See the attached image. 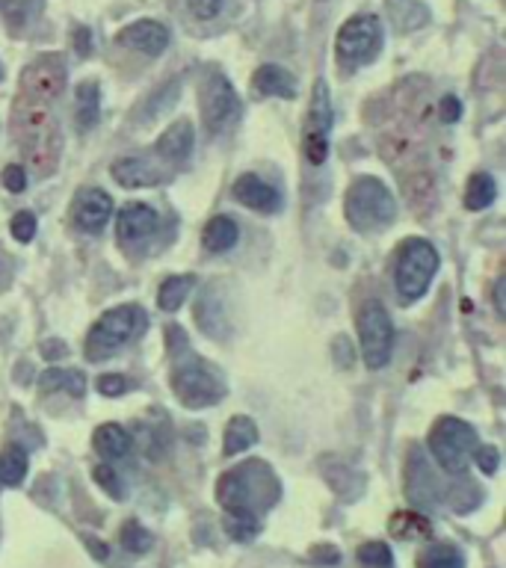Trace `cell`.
<instances>
[{"label": "cell", "mask_w": 506, "mask_h": 568, "mask_svg": "<svg viewBox=\"0 0 506 568\" xmlns=\"http://www.w3.org/2000/svg\"><path fill=\"white\" fill-rule=\"evenodd\" d=\"M15 133L27 163L48 175L59 160V122L53 119V98L18 92Z\"/></svg>", "instance_id": "obj_1"}, {"label": "cell", "mask_w": 506, "mask_h": 568, "mask_svg": "<svg viewBox=\"0 0 506 568\" xmlns=\"http://www.w3.org/2000/svg\"><path fill=\"white\" fill-rule=\"evenodd\" d=\"M222 509L234 518H257L264 509L279 501L281 485L264 462H246L234 470H228L217 485Z\"/></svg>", "instance_id": "obj_2"}, {"label": "cell", "mask_w": 506, "mask_h": 568, "mask_svg": "<svg viewBox=\"0 0 506 568\" xmlns=\"http://www.w3.org/2000/svg\"><path fill=\"white\" fill-rule=\"evenodd\" d=\"M146 323H148V317L139 305H122V308L107 311V314L92 326V332H89V341H86L89 361L110 359L115 350H122V346H128L130 341H137V337L146 332Z\"/></svg>", "instance_id": "obj_3"}, {"label": "cell", "mask_w": 506, "mask_h": 568, "mask_svg": "<svg viewBox=\"0 0 506 568\" xmlns=\"http://www.w3.org/2000/svg\"><path fill=\"white\" fill-rule=\"evenodd\" d=\"M397 201L379 178H359L346 193V219L355 231H373L394 219Z\"/></svg>", "instance_id": "obj_4"}, {"label": "cell", "mask_w": 506, "mask_h": 568, "mask_svg": "<svg viewBox=\"0 0 506 568\" xmlns=\"http://www.w3.org/2000/svg\"><path fill=\"white\" fill-rule=\"evenodd\" d=\"M430 450L435 462L447 470L450 477L465 474L470 456L477 450V432L459 417H439L430 432Z\"/></svg>", "instance_id": "obj_5"}, {"label": "cell", "mask_w": 506, "mask_h": 568, "mask_svg": "<svg viewBox=\"0 0 506 568\" xmlns=\"http://www.w3.org/2000/svg\"><path fill=\"white\" fill-rule=\"evenodd\" d=\"M435 270H439V252H435L432 243H426V240H408V243H403L394 272L399 299L403 302L421 299L430 290Z\"/></svg>", "instance_id": "obj_6"}, {"label": "cell", "mask_w": 506, "mask_h": 568, "mask_svg": "<svg viewBox=\"0 0 506 568\" xmlns=\"http://www.w3.org/2000/svg\"><path fill=\"white\" fill-rule=\"evenodd\" d=\"M355 323H359L364 364H368L370 370L385 367L388 359H391V346H394V326H391V317H388L385 305L376 299H368L359 308Z\"/></svg>", "instance_id": "obj_7"}, {"label": "cell", "mask_w": 506, "mask_h": 568, "mask_svg": "<svg viewBox=\"0 0 506 568\" xmlns=\"http://www.w3.org/2000/svg\"><path fill=\"white\" fill-rule=\"evenodd\" d=\"M172 390L186 408H204V406L219 403L222 394H225V385H222V379L208 367V364L190 359L175 367Z\"/></svg>", "instance_id": "obj_8"}, {"label": "cell", "mask_w": 506, "mask_h": 568, "mask_svg": "<svg viewBox=\"0 0 506 568\" xmlns=\"http://www.w3.org/2000/svg\"><path fill=\"white\" fill-rule=\"evenodd\" d=\"M328 133H332V98L326 80H317L311 92L305 128H302V148L311 166H323L328 157Z\"/></svg>", "instance_id": "obj_9"}, {"label": "cell", "mask_w": 506, "mask_h": 568, "mask_svg": "<svg viewBox=\"0 0 506 568\" xmlns=\"http://www.w3.org/2000/svg\"><path fill=\"white\" fill-rule=\"evenodd\" d=\"M337 59L346 66H361L376 57L382 44V24L376 15H355L350 18L341 30H337Z\"/></svg>", "instance_id": "obj_10"}, {"label": "cell", "mask_w": 506, "mask_h": 568, "mask_svg": "<svg viewBox=\"0 0 506 568\" xmlns=\"http://www.w3.org/2000/svg\"><path fill=\"white\" fill-rule=\"evenodd\" d=\"M240 101L234 95V89L222 75H208V80L202 83V119L208 133H222L231 122L237 119Z\"/></svg>", "instance_id": "obj_11"}, {"label": "cell", "mask_w": 506, "mask_h": 568, "mask_svg": "<svg viewBox=\"0 0 506 568\" xmlns=\"http://www.w3.org/2000/svg\"><path fill=\"white\" fill-rule=\"evenodd\" d=\"M439 479H435V470L426 459V453L421 447H412V456H408L406 465V494L408 501L421 509H430V506L439 503Z\"/></svg>", "instance_id": "obj_12"}, {"label": "cell", "mask_w": 506, "mask_h": 568, "mask_svg": "<svg viewBox=\"0 0 506 568\" xmlns=\"http://www.w3.org/2000/svg\"><path fill=\"white\" fill-rule=\"evenodd\" d=\"M71 213H75V222L89 234H98L107 222H110V213H113V199L107 195L104 190H95V186H89V190H80L75 195V204H71Z\"/></svg>", "instance_id": "obj_13"}, {"label": "cell", "mask_w": 506, "mask_h": 568, "mask_svg": "<svg viewBox=\"0 0 506 568\" xmlns=\"http://www.w3.org/2000/svg\"><path fill=\"white\" fill-rule=\"evenodd\" d=\"M234 199L249 210L257 213H275L281 208V193L275 190L273 184H266L264 178H257L255 172L240 175L234 181Z\"/></svg>", "instance_id": "obj_14"}, {"label": "cell", "mask_w": 506, "mask_h": 568, "mask_svg": "<svg viewBox=\"0 0 506 568\" xmlns=\"http://www.w3.org/2000/svg\"><path fill=\"white\" fill-rule=\"evenodd\" d=\"M157 210L151 204L130 201L119 210V219H115V231L124 243H142L157 231Z\"/></svg>", "instance_id": "obj_15"}, {"label": "cell", "mask_w": 506, "mask_h": 568, "mask_svg": "<svg viewBox=\"0 0 506 568\" xmlns=\"http://www.w3.org/2000/svg\"><path fill=\"white\" fill-rule=\"evenodd\" d=\"M119 44L146 53V57H160L169 48V30L160 21H137L119 33Z\"/></svg>", "instance_id": "obj_16"}, {"label": "cell", "mask_w": 506, "mask_h": 568, "mask_svg": "<svg viewBox=\"0 0 506 568\" xmlns=\"http://www.w3.org/2000/svg\"><path fill=\"white\" fill-rule=\"evenodd\" d=\"M193 146H195V133H193V124L181 119L175 124H169V128L160 133L157 139V154L166 157L169 163H184L186 157L193 154Z\"/></svg>", "instance_id": "obj_17"}, {"label": "cell", "mask_w": 506, "mask_h": 568, "mask_svg": "<svg viewBox=\"0 0 506 568\" xmlns=\"http://www.w3.org/2000/svg\"><path fill=\"white\" fill-rule=\"evenodd\" d=\"M113 178L119 181L122 186H154V184H163L166 175L157 172L154 166L148 163V160L142 157H122L113 163Z\"/></svg>", "instance_id": "obj_18"}, {"label": "cell", "mask_w": 506, "mask_h": 568, "mask_svg": "<svg viewBox=\"0 0 506 568\" xmlns=\"http://www.w3.org/2000/svg\"><path fill=\"white\" fill-rule=\"evenodd\" d=\"M257 95H275V98H293L296 95V77L281 66H261L252 80Z\"/></svg>", "instance_id": "obj_19"}, {"label": "cell", "mask_w": 506, "mask_h": 568, "mask_svg": "<svg viewBox=\"0 0 506 568\" xmlns=\"http://www.w3.org/2000/svg\"><path fill=\"white\" fill-rule=\"evenodd\" d=\"M98 119H101V92H98L95 80H86V83L77 86L75 92V122L77 130H92Z\"/></svg>", "instance_id": "obj_20"}, {"label": "cell", "mask_w": 506, "mask_h": 568, "mask_svg": "<svg viewBox=\"0 0 506 568\" xmlns=\"http://www.w3.org/2000/svg\"><path fill=\"white\" fill-rule=\"evenodd\" d=\"M92 444L104 459H122V456H128V450H130V435L124 432L119 423H104L95 430Z\"/></svg>", "instance_id": "obj_21"}, {"label": "cell", "mask_w": 506, "mask_h": 568, "mask_svg": "<svg viewBox=\"0 0 506 568\" xmlns=\"http://www.w3.org/2000/svg\"><path fill=\"white\" fill-rule=\"evenodd\" d=\"M202 240H204V248H210V252H228L240 240V228L231 217H213L208 225H204Z\"/></svg>", "instance_id": "obj_22"}, {"label": "cell", "mask_w": 506, "mask_h": 568, "mask_svg": "<svg viewBox=\"0 0 506 568\" xmlns=\"http://www.w3.org/2000/svg\"><path fill=\"white\" fill-rule=\"evenodd\" d=\"M255 441H257V426H255L252 417H243V414L231 417L228 430H225V453L228 456L249 450Z\"/></svg>", "instance_id": "obj_23"}, {"label": "cell", "mask_w": 506, "mask_h": 568, "mask_svg": "<svg viewBox=\"0 0 506 568\" xmlns=\"http://www.w3.org/2000/svg\"><path fill=\"white\" fill-rule=\"evenodd\" d=\"M497 195V184L488 172H477L470 175V181L465 186V208L468 210H483L494 201Z\"/></svg>", "instance_id": "obj_24"}, {"label": "cell", "mask_w": 506, "mask_h": 568, "mask_svg": "<svg viewBox=\"0 0 506 568\" xmlns=\"http://www.w3.org/2000/svg\"><path fill=\"white\" fill-rule=\"evenodd\" d=\"M39 9H42V0H0V18L6 21V27H15V30L33 24Z\"/></svg>", "instance_id": "obj_25"}, {"label": "cell", "mask_w": 506, "mask_h": 568, "mask_svg": "<svg viewBox=\"0 0 506 568\" xmlns=\"http://www.w3.org/2000/svg\"><path fill=\"white\" fill-rule=\"evenodd\" d=\"M27 477V453L21 447H6L0 453V483L4 485H21Z\"/></svg>", "instance_id": "obj_26"}, {"label": "cell", "mask_w": 506, "mask_h": 568, "mask_svg": "<svg viewBox=\"0 0 506 568\" xmlns=\"http://www.w3.org/2000/svg\"><path fill=\"white\" fill-rule=\"evenodd\" d=\"M417 568H462V554L453 545H426L417 556Z\"/></svg>", "instance_id": "obj_27"}, {"label": "cell", "mask_w": 506, "mask_h": 568, "mask_svg": "<svg viewBox=\"0 0 506 568\" xmlns=\"http://www.w3.org/2000/svg\"><path fill=\"white\" fill-rule=\"evenodd\" d=\"M193 288V275H172V279H166L163 284H160V308L163 311H178L184 305L186 293H190Z\"/></svg>", "instance_id": "obj_28"}, {"label": "cell", "mask_w": 506, "mask_h": 568, "mask_svg": "<svg viewBox=\"0 0 506 568\" xmlns=\"http://www.w3.org/2000/svg\"><path fill=\"white\" fill-rule=\"evenodd\" d=\"M361 568H394V554L385 541H364L359 548Z\"/></svg>", "instance_id": "obj_29"}, {"label": "cell", "mask_w": 506, "mask_h": 568, "mask_svg": "<svg viewBox=\"0 0 506 568\" xmlns=\"http://www.w3.org/2000/svg\"><path fill=\"white\" fill-rule=\"evenodd\" d=\"M42 385L48 390H68V394H83V376L75 370H48L42 376Z\"/></svg>", "instance_id": "obj_30"}, {"label": "cell", "mask_w": 506, "mask_h": 568, "mask_svg": "<svg viewBox=\"0 0 506 568\" xmlns=\"http://www.w3.org/2000/svg\"><path fill=\"white\" fill-rule=\"evenodd\" d=\"M391 532L399 539H417V536H426V532H430V524H426L421 515L397 512L394 521H391Z\"/></svg>", "instance_id": "obj_31"}, {"label": "cell", "mask_w": 506, "mask_h": 568, "mask_svg": "<svg viewBox=\"0 0 506 568\" xmlns=\"http://www.w3.org/2000/svg\"><path fill=\"white\" fill-rule=\"evenodd\" d=\"M122 545H124V550H130V554H146V550L154 545V536H151L142 524L128 521L122 527Z\"/></svg>", "instance_id": "obj_32"}, {"label": "cell", "mask_w": 506, "mask_h": 568, "mask_svg": "<svg viewBox=\"0 0 506 568\" xmlns=\"http://www.w3.org/2000/svg\"><path fill=\"white\" fill-rule=\"evenodd\" d=\"M459 479H462V488H465V492H459V488H453L450 492V503H453V509L456 512H470V509H477V503H479V488L470 483V479L465 477V474H459Z\"/></svg>", "instance_id": "obj_33"}, {"label": "cell", "mask_w": 506, "mask_h": 568, "mask_svg": "<svg viewBox=\"0 0 506 568\" xmlns=\"http://www.w3.org/2000/svg\"><path fill=\"white\" fill-rule=\"evenodd\" d=\"M257 530H261V521L257 518H234V515L228 518V532L237 541H252L257 536Z\"/></svg>", "instance_id": "obj_34"}, {"label": "cell", "mask_w": 506, "mask_h": 568, "mask_svg": "<svg viewBox=\"0 0 506 568\" xmlns=\"http://www.w3.org/2000/svg\"><path fill=\"white\" fill-rule=\"evenodd\" d=\"M95 483L101 485L110 497H115V501H122V479H119V474H115L113 468L98 465V468H95Z\"/></svg>", "instance_id": "obj_35"}, {"label": "cell", "mask_w": 506, "mask_h": 568, "mask_svg": "<svg viewBox=\"0 0 506 568\" xmlns=\"http://www.w3.org/2000/svg\"><path fill=\"white\" fill-rule=\"evenodd\" d=\"M12 234H15V240H21V243H30V240H33V234H36V217H33L30 210L15 213Z\"/></svg>", "instance_id": "obj_36"}, {"label": "cell", "mask_w": 506, "mask_h": 568, "mask_svg": "<svg viewBox=\"0 0 506 568\" xmlns=\"http://www.w3.org/2000/svg\"><path fill=\"white\" fill-rule=\"evenodd\" d=\"M186 6H190L193 18H199V21H210V18L219 15L222 0H186Z\"/></svg>", "instance_id": "obj_37"}, {"label": "cell", "mask_w": 506, "mask_h": 568, "mask_svg": "<svg viewBox=\"0 0 506 568\" xmlns=\"http://www.w3.org/2000/svg\"><path fill=\"white\" fill-rule=\"evenodd\" d=\"M98 390H101L104 397H119V394L128 390V379L119 376V373H110V376L98 379Z\"/></svg>", "instance_id": "obj_38"}, {"label": "cell", "mask_w": 506, "mask_h": 568, "mask_svg": "<svg viewBox=\"0 0 506 568\" xmlns=\"http://www.w3.org/2000/svg\"><path fill=\"white\" fill-rule=\"evenodd\" d=\"M474 459H477V465L483 474H494L497 465H501V456H497V450L494 447H477L474 450Z\"/></svg>", "instance_id": "obj_39"}, {"label": "cell", "mask_w": 506, "mask_h": 568, "mask_svg": "<svg viewBox=\"0 0 506 568\" xmlns=\"http://www.w3.org/2000/svg\"><path fill=\"white\" fill-rule=\"evenodd\" d=\"M4 184H6L9 193H24V186H27L24 169L21 166H6L4 169Z\"/></svg>", "instance_id": "obj_40"}, {"label": "cell", "mask_w": 506, "mask_h": 568, "mask_svg": "<svg viewBox=\"0 0 506 568\" xmlns=\"http://www.w3.org/2000/svg\"><path fill=\"white\" fill-rule=\"evenodd\" d=\"M439 113H441V119L444 122H456L459 115H462V104H459V98H441V104H439Z\"/></svg>", "instance_id": "obj_41"}, {"label": "cell", "mask_w": 506, "mask_h": 568, "mask_svg": "<svg viewBox=\"0 0 506 568\" xmlns=\"http://www.w3.org/2000/svg\"><path fill=\"white\" fill-rule=\"evenodd\" d=\"M42 352H44V359H62V355H66V343H62V341H48L42 346Z\"/></svg>", "instance_id": "obj_42"}, {"label": "cell", "mask_w": 506, "mask_h": 568, "mask_svg": "<svg viewBox=\"0 0 506 568\" xmlns=\"http://www.w3.org/2000/svg\"><path fill=\"white\" fill-rule=\"evenodd\" d=\"M9 281H12V266H9V257L0 252V290H6Z\"/></svg>", "instance_id": "obj_43"}, {"label": "cell", "mask_w": 506, "mask_h": 568, "mask_svg": "<svg viewBox=\"0 0 506 568\" xmlns=\"http://www.w3.org/2000/svg\"><path fill=\"white\" fill-rule=\"evenodd\" d=\"M311 556L320 559V563H337V554H335L332 548H326V545H320V548L311 550Z\"/></svg>", "instance_id": "obj_44"}, {"label": "cell", "mask_w": 506, "mask_h": 568, "mask_svg": "<svg viewBox=\"0 0 506 568\" xmlns=\"http://www.w3.org/2000/svg\"><path fill=\"white\" fill-rule=\"evenodd\" d=\"M75 44H77V51L86 57V53H89V30H86V27H80V30H75Z\"/></svg>", "instance_id": "obj_45"}, {"label": "cell", "mask_w": 506, "mask_h": 568, "mask_svg": "<svg viewBox=\"0 0 506 568\" xmlns=\"http://www.w3.org/2000/svg\"><path fill=\"white\" fill-rule=\"evenodd\" d=\"M86 541H89V550H92L98 559H107V548H101V541L98 539H86Z\"/></svg>", "instance_id": "obj_46"}, {"label": "cell", "mask_w": 506, "mask_h": 568, "mask_svg": "<svg viewBox=\"0 0 506 568\" xmlns=\"http://www.w3.org/2000/svg\"><path fill=\"white\" fill-rule=\"evenodd\" d=\"M497 311H503V281H497Z\"/></svg>", "instance_id": "obj_47"}, {"label": "cell", "mask_w": 506, "mask_h": 568, "mask_svg": "<svg viewBox=\"0 0 506 568\" xmlns=\"http://www.w3.org/2000/svg\"><path fill=\"white\" fill-rule=\"evenodd\" d=\"M0 80H4V66H0Z\"/></svg>", "instance_id": "obj_48"}]
</instances>
